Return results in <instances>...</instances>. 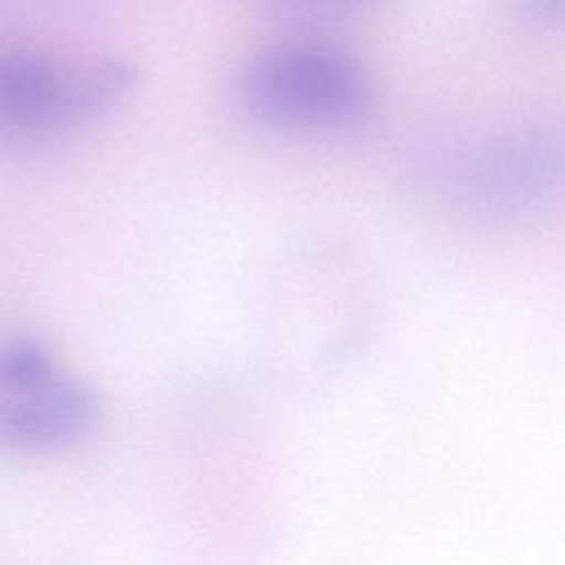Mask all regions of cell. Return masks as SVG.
I'll return each instance as SVG.
<instances>
[{"instance_id":"5b68a950","label":"cell","mask_w":565,"mask_h":565,"mask_svg":"<svg viewBox=\"0 0 565 565\" xmlns=\"http://www.w3.org/2000/svg\"><path fill=\"white\" fill-rule=\"evenodd\" d=\"M260 7L276 15L300 20V22H349L358 20L386 0H256Z\"/></svg>"},{"instance_id":"7a4b0ae2","label":"cell","mask_w":565,"mask_h":565,"mask_svg":"<svg viewBox=\"0 0 565 565\" xmlns=\"http://www.w3.org/2000/svg\"><path fill=\"white\" fill-rule=\"evenodd\" d=\"M137 84L139 68L126 57L0 51V135L20 141L64 137L117 110Z\"/></svg>"},{"instance_id":"277c9868","label":"cell","mask_w":565,"mask_h":565,"mask_svg":"<svg viewBox=\"0 0 565 565\" xmlns=\"http://www.w3.org/2000/svg\"><path fill=\"white\" fill-rule=\"evenodd\" d=\"M563 177V137L547 124L508 128L470 159L466 192L479 212L497 218L527 216L554 196Z\"/></svg>"},{"instance_id":"3957f363","label":"cell","mask_w":565,"mask_h":565,"mask_svg":"<svg viewBox=\"0 0 565 565\" xmlns=\"http://www.w3.org/2000/svg\"><path fill=\"white\" fill-rule=\"evenodd\" d=\"M99 419L97 393L35 338L0 342V446L57 452L86 439Z\"/></svg>"},{"instance_id":"6da1fadb","label":"cell","mask_w":565,"mask_h":565,"mask_svg":"<svg viewBox=\"0 0 565 565\" xmlns=\"http://www.w3.org/2000/svg\"><path fill=\"white\" fill-rule=\"evenodd\" d=\"M236 104L256 126L285 135L355 128L373 104V84L351 53L294 40L254 53L236 75Z\"/></svg>"},{"instance_id":"8992f818","label":"cell","mask_w":565,"mask_h":565,"mask_svg":"<svg viewBox=\"0 0 565 565\" xmlns=\"http://www.w3.org/2000/svg\"><path fill=\"white\" fill-rule=\"evenodd\" d=\"M519 13L536 26H558L565 0H516Z\"/></svg>"}]
</instances>
